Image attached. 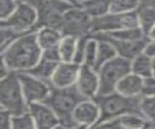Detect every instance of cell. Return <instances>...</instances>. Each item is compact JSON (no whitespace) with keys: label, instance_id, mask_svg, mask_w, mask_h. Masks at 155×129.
Segmentation results:
<instances>
[{"label":"cell","instance_id":"8fae6325","mask_svg":"<svg viewBox=\"0 0 155 129\" xmlns=\"http://www.w3.org/2000/svg\"><path fill=\"white\" fill-rule=\"evenodd\" d=\"M76 85L85 98L94 99L99 94L100 81L98 71L94 67L81 64Z\"/></svg>","mask_w":155,"mask_h":129},{"label":"cell","instance_id":"7a4b0ae2","mask_svg":"<svg viewBox=\"0 0 155 129\" xmlns=\"http://www.w3.org/2000/svg\"><path fill=\"white\" fill-rule=\"evenodd\" d=\"M84 99L86 98L76 84L67 88H55L51 85V92L44 102L47 103L59 117V125L57 128L79 129V125L73 117V113L78 105Z\"/></svg>","mask_w":155,"mask_h":129},{"label":"cell","instance_id":"44dd1931","mask_svg":"<svg viewBox=\"0 0 155 129\" xmlns=\"http://www.w3.org/2000/svg\"><path fill=\"white\" fill-rule=\"evenodd\" d=\"M131 72L142 78L153 76L152 58L144 52H142L131 61Z\"/></svg>","mask_w":155,"mask_h":129},{"label":"cell","instance_id":"7402d4cb","mask_svg":"<svg viewBox=\"0 0 155 129\" xmlns=\"http://www.w3.org/2000/svg\"><path fill=\"white\" fill-rule=\"evenodd\" d=\"M111 0H86L80 5L92 18L103 17L110 12Z\"/></svg>","mask_w":155,"mask_h":129},{"label":"cell","instance_id":"2e32d148","mask_svg":"<svg viewBox=\"0 0 155 129\" xmlns=\"http://www.w3.org/2000/svg\"><path fill=\"white\" fill-rule=\"evenodd\" d=\"M143 83V78L130 72L117 84L115 90L125 96H139L142 93Z\"/></svg>","mask_w":155,"mask_h":129},{"label":"cell","instance_id":"ac0fdd59","mask_svg":"<svg viewBox=\"0 0 155 129\" xmlns=\"http://www.w3.org/2000/svg\"><path fill=\"white\" fill-rule=\"evenodd\" d=\"M93 37H95L98 40V51H97V58L94 67L96 70H98L106 62H108L110 59L114 58L115 56H117V52H116V50L114 45L109 40L98 35H93Z\"/></svg>","mask_w":155,"mask_h":129},{"label":"cell","instance_id":"ffe728a7","mask_svg":"<svg viewBox=\"0 0 155 129\" xmlns=\"http://www.w3.org/2000/svg\"><path fill=\"white\" fill-rule=\"evenodd\" d=\"M136 13L138 17L139 26L143 31L144 35L147 36L148 33L155 26V9L140 4Z\"/></svg>","mask_w":155,"mask_h":129},{"label":"cell","instance_id":"e575fe53","mask_svg":"<svg viewBox=\"0 0 155 129\" xmlns=\"http://www.w3.org/2000/svg\"><path fill=\"white\" fill-rule=\"evenodd\" d=\"M143 52L145 55H147L148 56L151 57V58L155 57V42L148 41L147 46H145V48H144Z\"/></svg>","mask_w":155,"mask_h":129},{"label":"cell","instance_id":"4dcf8cb0","mask_svg":"<svg viewBox=\"0 0 155 129\" xmlns=\"http://www.w3.org/2000/svg\"><path fill=\"white\" fill-rule=\"evenodd\" d=\"M18 3L17 0H0V20H5L11 16Z\"/></svg>","mask_w":155,"mask_h":129},{"label":"cell","instance_id":"e0dca14e","mask_svg":"<svg viewBox=\"0 0 155 129\" xmlns=\"http://www.w3.org/2000/svg\"><path fill=\"white\" fill-rule=\"evenodd\" d=\"M36 36L42 51L58 48L63 38L61 30L52 27H41L36 31Z\"/></svg>","mask_w":155,"mask_h":129},{"label":"cell","instance_id":"277c9868","mask_svg":"<svg viewBox=\"0 0 155 129\" xmlns=\"http://www.w3.org/2000/svg\"><path fill=\"white\" fill-rule=\"evenodd\" d=\"M0 108L6 109L13 116L29 111L17 72H11L0 79Z\"/></svg>","mask_w":155,"mask_h":129},{"label":"cell","instance_id":"74e56055","mask_svg":"<svg viewBox=\"0 0 155 129\" xmlns=\"http://www.w3.org/2000/svg\"><path fill=\"white\" fill-rule=\"evenodd\" d=\"M147 39L149 40V41H153V42H155V26L152 28L151 29V31H150L148 34H147Z\"/></svg>","mask_w":155,"mask_h":129},{"label":"cell","instance_id":"4fadbf2b","mask_svg":"<svg viewBox=\"0 0 155 129\" xmlns=\"http://www.w3.org/2000/svg\"><path fill=\"white\" fill-rule=\"evenodd\" d=\"M93 35H98L100 37H103L105 39L109 40L115 48L117 55L128 59L130 61H132L136 56H138L142 52H143L144 48L147 46V42L149 41L147 39V37L138 41H125V40L114 39V38H111L109 35L104 34V33H96V34Z\"/></svg>","mask_w":155,"mask_h":129},{"label":"cell","instance_id":"5b68a950","mask_svg":"<svg viewBox=\"0 0 155 129\" xmlns=\"http://www.w3.org/2000/svg\"><path fill=\"white\" fill-rule=\"evenodd\" d=\"M97 71L100 81L99 94H108L115 91L117 84L131 72V61L117 55Z\"/></svg>","mask_w":155,"mask_h":129},{"label":"cell","instance_id":"7c38bea8","mask_svg":"<svg viewBox=\"0 0 155 129\" xmlns=\"http://www.w3.org/2000/svg\"><path fill=\"white\" fill-rule=\"evenodd\" d=\"M29 112L38 129H57L59 125V117L45 102L29 104Z\"/></svg>","mask_w":155,"mask_h":129},{"label":"cell","instance_id":"8992f818","mask_svg":"<svg viewBox=\"0 0 155 129\" xmlns=\"http://www.w3.org/2000/svg\"><path fill=\"white\" fill-rule=\"evenodd\" d=\"M38 13L36 8L27 1L18 3L17 9L11 16L0 20V26L12 28L21 34L37 31L36 25Z\"/></svg>","mask_w":155,"mask_h":129},{"label":"cell","instance_id":"4316f807","mask_svg":"<svg viewBox=\"0 0 155 129\" xmlns=\"http://www.w3.org/2000/svg\"><path fill=\"white\" fill-rule=\"evenodd\" d=\"M22 35L24 34H21L12 28L0 26V51H4Z\"/></svg>","mask_w":155,"mask_h":129},{"label":"cell","instance_id":"60d3db41","mask_svg":"<svg viewBox=\"0 0 155 129\" xmlns=\"http://www.w3.org/2000/svg\"><path fill=\"white\" fill-rule=\"evenodd\" d=\"M77 1H78V3H79V4H81V2H84V1H86V0H77Z\"/></svg>","mask_w":155,"mask_h":129},{"label":"cell","instance_id":"1f68e13d","mask_svg":"<svg viewBox=\"0 0 155 129\" xmlns=\"http://www.w3.org/2000/svg\"><path fill=\"white\" fill-rule=\"evenodd\" d=\"M142 96H155V76L143 78Z\"/></svg>","mask_w":155,"mask_h":129},{"label":"cell","instance_id":"f546056e","mask_svg":"<svg viewBox=\"0 0 155 129\" xmlns=\"http://www.w3.org/2000/svg\"><path fill=\"white\" fill-rule=\"evenodd\" d=\"M91 37H92V34H86V35H82L81 37H78L75 55H74V58H73V62H75V63L80 64V65L84 63L87 42H88V40Z\"/></svg>","mask_w":155,"mask_h":129},{"label":"cell","instance_id":"f35d334b","mask_svg":"<svg viewBox=\"0 0 155 129\" xmlns=\"http://www.w3.org/2000/svg\"><path fill=\"white\" fill-rule=\"evenodd\" d=\"M64 1H67V2H70L72 4H75V5H80L79 3H78L77 0H64Z\"/></svg>","mask_w":155,"mask_h":129},{"label":"cell","instance_id":"30bf717a","mask_svg":"<svg viewBox=\"0 0 155 129\" xmlns=\"http://www.w3.org/2000/svg\"><path fill=\"white\" fill-rule=\"evenodd\" d=\"M100 108L94 99L86 98L78 105L73 117L79 128H95L100 118Z\"/></svg>","mask_w":155,"mask_h":129},{"label":"cell","instance_id":"83f0119b","mask_svg":"<svg viewBox=\"0 0 155 129\" xmlns=\"http://www.w3.org/2000/svg\"><path fill=\"white\" fill-rule=\"evenodd\" d=\"M140 112L147 121L155 122V96H142Z\"/></svg>","mask_w":155,"mask_h":129},{"label":"cell","instance_id":"5bb4252c","mask_svg":"<svg viewBox=\"0 0 155 129\" xmlns=\"http://www.w3.org/2000/svg\"><path fill=\"white\" fill-rule=\"evenodd\" d=\"M81 65L73 61H60L51 78V84L55 88H67L77 83Z\"/></svg>","mask_w":155,"mask_h":129},{"label":"cell","instance_id":"ba28073f","mask_svg":"<svg viewBox=\"0 0 155 129\" xmlns=\"http://www.w3.org/2000/svg\"><path fill=\"white\" fill-rule=\"evenodd\" d=\"M92 18L81 5H75L64 13V22L62 26L63 35L81 37L91 34Z\"/></svg>","mask_w":155,"mask_h":129},{"label":"cell","instance_id":"d6986e66","mask_svg":"<svg viewBox=\"0 0 155 129\" xmlns=\"http://www.w3.org/2000/svg\"><path fill=\"white\" fill-rule=\"evenodd\" d=\"M58 63H59V62L51 61L42 57V58L39 60L38 63L34 66L33 68L27 71V72L42 81H45V82L51 84V78L53 74H54V71L57 67Z\"/></svg>","mask_w":155,"mask_h":129},{"label":"cell","instance_id":"d590c367","mask_svg":"<svg viewBox=\"0 0 155 129\" xmlns=\"http://www.w3.org/2000/svg\"><path fill=\"white\" fill-rule=\"evenodd\" d=\"M11 72H12V71L8 68V66L6 65V63H5L3 60H1V66H0V79L6 77V76L8 74H10Z\"/></svg>","mask_w":155,"mask_h":129},{"label":"cell","instance_id":"b9f144b4","mask_svg":"<svg viewBox=\"0 0 155 129\" xmlns=\"http://www.w3.org/2000/svg\"><path fill=\"white\" fill-rule=\"evenodd\" d=\"M17 1L21 3V2H24V1H26V0H17Z\"/></svg>","mask_w":155,"mask_h":129},{"label":"cell","instance_id":"9a60e30c","mask_svg":"<svg viewBox=\"0 0 155 129\" xmlns=\"http://www.w3.org/2000/svg\"><path fill=\"white\" fill-rule=\"evenodd\" d=\"M145 119L143 117L136 114H125L122 116L116 117L109 119L99 124L96 128H107V129H137L144 128Z\"/></svg>","mask_w":155,"mask_h":129},{"label":"cell","instance_id":"6da1fadb","mask_svg":"<svg viewBox=\"0 0 155 129\" xmlns=\"http://www.w3.org/2000/svg\"><path fill=\"white\" fill-rule=\"evenodd\" d=\"M3 60L12 72H27L42 58V49L39 45L36 31L21 36L13 44L0 51Z\"/></svg>","mask_w":155,"mask_h":129},{"label":"cell","instance_id":"d4e9b609","mask_svg":"<svg viewBox=\"0 0 155 129\" xmlns=\"http://www.w3.org/2000/svg\"><path fill=\"white\" fill-rule=\"evenodd\" d=\"M140 6V0H111L110 13L134 12Z\"/></svg>","mask_w":155,"mask_h":129},{"label":"cell","instance_id":"cb8c5ba5","mask_svg":"<svg viewBox=\"0 0 155 129\" xmlns=\"http://www.w3.org/2000/svg\"><path fill=\"white\" fill-rule=\"evenodd\" d=\"M78 37L71 35H64L60 42L58 49H59L61 61H73L75 55L76 46Z\"/></svg>","mask_w":155,"mask_h":129},{"label":"cell","instance_id":"52a82bcc","mask_svg":"<svg viewBox=\"0 0 155 129\" xmlns=\"http://www.w3.org/2000/svg\"><path fill=\"white\" fill-rule=\"evenodd\" d=\"M139 22L136 11L129 13H109L107 15L92 18L91 34L110 33L113 31L138 27Z\"/></svg>","mask_w":155,"mask_h":129},{"label":"cell","instance_id":"d6a6232c","mask_svg":"<svg viewBox=\"0 0 155 129\" xmlns=\"http://www.w3.org/2000/svg\"><path fill=\"white\" fill-rule=\"evenodd\" d=\"M12 113H10L4 108H0V128L12 129Z\"/></svg>","mask_w":155,"mask_h":129},{"label":"cell","instance_id":"603a6c76","mask_svg":"<svg viewBox=\"0 0 155 129\" xmlns=\"http://www.w3.org/2000/svg\"><path fill=\"white\" fill-rule=\"evenodd\" d=\"M104 34L109 35L111 38H114V39L125 41H138L147 38V36L144 35L143 31L140 29V26L125 28V29L116 30L110 33H104Z\"/></svg>","mask_w":155,"mask_h":129},{"label":"cell","instance_id":"f1b7e54d","mask_svg":"<svg viewBox=\"0 0 155 129\" xmlns=\"http://www.w3.org/2000/svg\"><path fill=\"white\" fill-rule=\"evenodd\" d=\"M97 51H98V40L95 37H92L87 42L84 61L82 64H86L91 67H95L96 58H97Z\"/></svg>","mask_w":155,"mask_h":129},{"label":"cell","instance_id":"836d02e7","mask_svg":"<svg viewBox=\"0 0 155 129\" xmlns=\"http://www.w3.org/2000/svg\"><path fill=\"white\" fill-rule=\"evenodd\" d=\"M42 57L51 61H55V62L61 61V56L58 48H53V49L42 51Z\"/></svg>","mask_w":155,"mask_h":129},{"label":"cell","instance_id":"ab89813d","mask_svg":"<svg viewBox=\"0 0 155 129\" xmlns=\"http://www.w3.org/2000/svg\"><path fill=\"white\" fill-rule=\"evenodd\" d=\"M152 70H153V75L155 76V57L152 58Z\"/></svg>","mask_w":155,"mask_h":129},{"label":"cell","instance_id":"484cf974","mask_svg":"<svg viewBox=\"0 0 155 129\" xmlns=\"http://www.w3.org/2000/svg\"><path fill=\"white\" fill-rule=\"evenodd\" d=\"M36 128L35 122L30 112L13 116L12 129H33Z\"/></svg>","mask_w":155,"mask_h":129},{"label":"cell","instance_id":"9c48e42d","mask_svg":"<svg viewBox=\"0 0 155 129\" xmlns=\"http://www.w3.org/2000/svg\"><path fill=\"white\" fill-rule=\"evenodd\" d=\"M26 102L29 104L44 102L51 92V84L28 72L18 73Z\"/></svg>","mask_w":155,"mask_h":129},{"label":"cell","instance_id":"8d00e7d4","mask_svg":"<svg viewBox=\"0 0 155 129\" xmlns=\"http://www.w3.org/2000/svg\"><path fill=\"white\" fill-rule=\"evenodd\" d=\"M140 4L145 6H149L155 9V0H140Z\"/></svg>","mask_w":155,"mask_h":129},{"label":"cell","instance_id":"3957f363","mask_svg":"<svg viewBox=\"0 0 155 129\" xmlns=\"http://www.w3.org/2000/svg\"><path fill=\"white\" fill-rule=\"evenodd\" d=\"M94 100L99 105L101 112L99 121L96 124L95 128L104 121L125 114H136L143 117L140 112L142 95L129 97L115 90L108 94L97 95Z\"/></svg>","mask_w":155,"mask_h":129}]
</instances>
